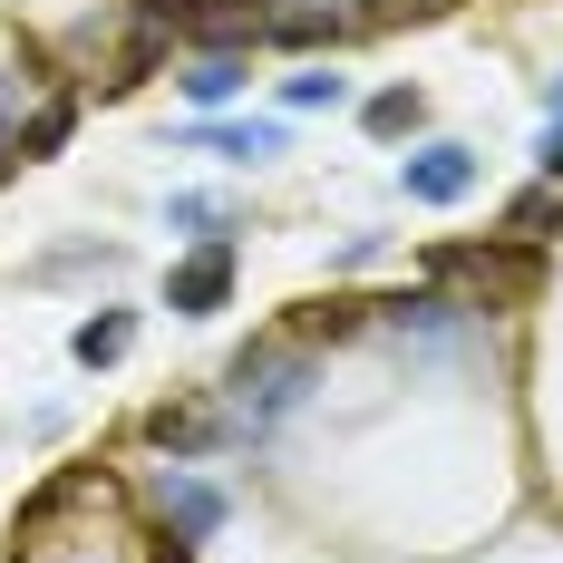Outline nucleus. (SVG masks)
Masks as SVG:
<instances>
[{
	"label": "nucleus",
	"instance_id": "obj_1",
	"mask_svg": "<svg viewBox=\"0 0 563 563\" xmlns=\"http://www.w3.org/2000/svg\"><path fill=\"white\" fill-rule=\"evenodd\" d=\"M311 340L301 331H273V340H253L243 360H233V379H224V428L233 438H273L282 418L311 398Z\"/></svg>",
	"mask_w": 563,
	"mask_h": 563
},
{
	"label": "nucleus",
	"instance_id": "obj_2",
	"mask_svg": "<svg viewBox=\"0 0 563 563\" xmlns=\"http://www.w3.org/2000/svg\"><path fill=\"white\" fill-rule=\"evenodd\" d=\"M224 301H233V243L214 233L205 253H185V263L166 273V311H185V321H205V311H224Z\"/></svg>",
	"mask_w": 563,
	"mask_h": 563
},
{
	"label": "nucleus",
	"instance_id": "obj_3",
	"mask_svg": "<svg viewBox=\"0 0 563 563\" xmlns=\"http://www.w3.org/2000/svg\"><path fill=\"white\" fill-rule=\"evenodd\" d=\"M398 185H408V205H466L476 195V156L466 146H418L398 166Z\"/></svg>",
	"mask_w": 563,
	"mask_h": 563
},
{
	"label": "nucleus",
	"instance_id": "obj_4",
	"mask_svg": "<svg viewBox=\"0 0 563 563\" xmlns=\"http://www.w3.org/2000/svg\"><path fill=\"white\" fill-rule=\"evenodd\" d=\"M156 506H166V534H175V544H205V534L224 525V496H214L205 476H166Z\"/></svg>",
	"mask_w": 563,
	"mask_h": 563
},
{
	"label": "nucleus",
	"instance_id": "obj_5",
	"mask_svg": "<svg viewBox=\"0 0 563 563\" xmlns=\"http://www.w3.org/2000/svg\"><path fill=\"white\" fill-rule=\"evenodd\" d=\"M146 438L175 456H205V448H233V428H224V408H156L146 418Z\"/></svg>",
	"mask_w": 563,
	"mask_h": 563
},
{
	"label": "nucleus",
	"instance_id": "obj_6",
	"mask_svg": "<svg viewBox=\"0 0 563 563\" xmlns=\"http://www.w3.org/2000/svg\"><path fill=\"white\" fill-rule=\"evenodd\" d=\"M428 273H466V282H534L525 243H486V253H428Z\"/></svg>",
	"mask_w": 563,
	"mask_h": 563
},
{
	"label": "nucleus",
	"instance_id": "obj_7",
	"mask_svg": "<svg viewBox=\"0 0 563 563\" xmlns=\"http://www.w3.org/2000/svg\"><path fill=\"white\" fill-rule=\"evenodd\" d=\"M126 340H136V311H98V321H78V369H108V360H126Z\"/></svg>",
	"mask_w": 563,
	"mask_h": 563
},
{
	"label": "nucleus",
	"instance_id": "obj_8",
	"mask_svg": "<svg viewBox=\"0 0 563 563\" xmlns=\"http://www.w3.org/2000/svg\"><path fill=\"white\" fill-rule=\"evenodd\" d=\"M205 146H214L224 166H263V156H282V126H263V117H253V126H205Z\"/></svg>",
	"mask_w": 563,
	"mask_h": 563
},
{
	"label": "nucleus",
	"instance_id": "obj_9",
	"mask_svg": "<svg viewBox=\"0 0 563 563\" xmlns=\"http://www.w3.org/2000/svg\"><path fill=\"white\" fill-rule=\"evenodd\" d=\"M418 117H428V98H418V88H379V98L360 108V126H369V136H408Z\"/></svg>",
	"mask_w": 563,
	"mask_h": 563
},
{
	"label": "nucleus",
	"instance_id": "obj_10",
	"mask_svg": "<svg viewBox=\"0 0 563 563\" xmlns=\"http://www.w3.org/2000/svg\"><path fill=\"white\" fill-rule=\"evenodd\" d=\"M554 224H563V185H534V195L506 205V233H525V243H544Z\"/></svg>",
	"mask_w": 563,
	"mask_h": 563
},
{
	"label": "nucleus",
	"instance_id": "obj_11",
	"mask_svg": "<svg viewBox=\"0 0 563 563\" xmlns=\"http://www.w3.org/2000/svg\"><path fill=\"white\" fill-rule=\"evenodd\" d=\"M233 88H243V58H195V68H185V98H195V108H224Z\"/></svg>",
	"mask_w": 563,
	"mask_h": 563
},
{
	"label": "nucleus",
	"instance_id": "obj_12",
	"mask_svg": "<svg viewBox=\"0 0 563 563\" xmlns=\"http://www.w3.org/2000/svg\"><path fill=\"white\" fill-rule=\"evenodd\" d=\"M282 98H291V108H340L350 88H340L331 68H301V78H282Z\"/></svg>",
	"mask_w": 563,
	"mask_h": 563
},
{
	"label": "nucleus",
	"instance_id": "obj_13",
	"mask_svg": "<svg viewBox=\"0 0 563 563\" xmlns=\"http://www.w3.org/2000/svg\"><path fill=\"white\" fill-rule=\"evenodd\" d=\"M544 175H554V185H563V117H554V126H544Z\"/></svg>",
	"mask_w": 563,
	"mask_h": 563
},
{
	"label": "nucleus",
	"instance_id": "obj_14",
	"mask_svg": "<svg viewBox=\"0 0 563 563\" xmlns=\"http://www.w3.org/2000/svg\"><path fill=\"white\" fill-rule=\"evenodd\" d=\"M146 563H195V544H175V534H166V544H156Z\"/></svg>",
	"mask_w": 563,
	"mask_h": 563
},
{
	"label": "nucleus",
	"instance_id": "obj_15",
	"mask_svg": "<svg viewBox=\"0 0 563 563\" xmlns=\"http://www.w3.org/2000/svg\"><path fill=\"white\" fill-rule=\"evenodd\" d=\"M554 117H563V78H554Z\"/></svg>",
	"mask_w": 563,
	"mask_h": 563
}]
</instances>
